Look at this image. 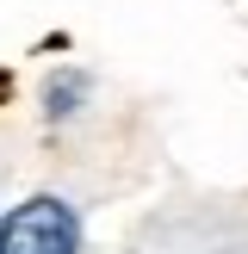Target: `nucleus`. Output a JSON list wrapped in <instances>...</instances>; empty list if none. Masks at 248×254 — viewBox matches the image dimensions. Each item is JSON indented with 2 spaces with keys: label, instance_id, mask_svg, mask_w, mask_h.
Returning <instances> with one entry per match:
<instances>
[{
  "label": "nucleus",
  "instance_id": "f257e3e1",
  "mask_svg": "<svg viewBox=\"0 0 248 254\" xmlns=\"http://www.w3.org/2000/svg\"><path fill=\"white\" fill-rule=\"evenodd\" d=\"M0 254H81V217L68 198L37 192L12 217H0Z\"/></svg>",
  "mask_w": 248,
  "mask_h": 254
}]
</instances>
